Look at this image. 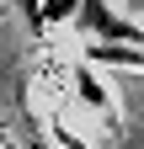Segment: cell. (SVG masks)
<instances>
[{"mask_svg":"<svg viewBox=\"0 0 144 149\" xmlns=\"http://www.w3.org/2000/svg\"><path fill=\"white\" fill-rule=\"evenodd\" d=\"M16 11H22V22L32 32H48V27H59V22H75L80 0H16Z\"/></svg>","mask_w":144,"mask_h":149,"instance_id":"obj_2","label":"cell"},{"mask_svg":"<svg viewBox=\"0 0 144 149\" xmlns=\"http://www.w3.org/2000/svg\"><path fill=\"white\" fill-rule=\"evenodd\" d=\"M75 27L85 32V43H107V48H144V27L112 11V0H80Z\"/></svg>","mask_w":144,"mask_h":149,"instance_id":"obj_1","label":"cell"},{"mask_svg":"<svg viewBox=\"0 0 144 149\" xmlns=\"http://www.w3.org/2000/svg\"><path fill=\"white\" fill-rule=\"evenodd\" d=\"M69 80H75V91H80V96L91 101L96 112H107V107H112V101H107V91H101V85L91 80V69H85V64H75V69H69Z\"/></svg>","mask_w":144,"mask_h":149,"instance_id":"obj_4","label":"cell"},{"mask_svg":"<svg viewBox=\"0 0 144 149\" xmlns=\"http://www.w3.org/2000/svg\"><path fill=\"white\" fill-rule=\"evenodd\" d=\"M0 149H11V133H6V128H0Z\"/></svg>","mask_w":144,"mask_h":149,"instance_id":"obj_5","label":"cell"},{"mask_svg":"<svg viewBox=\"0 0 144 149\" xmlns=\"http://www.w3.org/2000/svg\"><path fill=\"white\" fill-rule=\"evenodd\" d=\"M85 59L107 64V69H144V48H107V43H85Z\"/></svg>","mask_w":144,"mask_h":149,"instance_id":"obj_3","label":"cell"},{"mask_svg":"<svg viewBox=\"0 0 144 149\" xmlns=\"http://www.w3.org/2000/svg\"><path fill=\"white\" fill-rule=\"evenodd\" d=\"M11 6H16V0H0V16H6V11H11Z\"/></svg>","mask_w":144,"mask_h":149,"instance_id":"obj_6","label":"cell"}]
</instances>
